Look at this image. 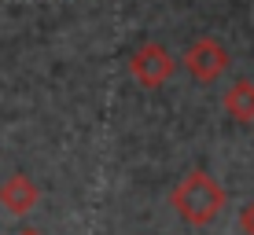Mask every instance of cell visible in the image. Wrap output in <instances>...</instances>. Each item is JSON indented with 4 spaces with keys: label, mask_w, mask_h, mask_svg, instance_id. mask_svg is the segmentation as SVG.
I'll use <instances>...</instances> for the list:
<instances>
[{
    "label": "cell",
    "mask_w": 254,
    "mask_h": 235,
    "mask_svg": "<svg viewBox=\"0 0 254 235\" xmlns=\"http://www.w3.org/2000/svg\"><path fill=\"white\" fill-rule=\"evenodd\" d=\"M225 202H229V195H225L221 180H214L206 169L185 173V177L177 180V188L170 191L173 213H177L185 224H191V228H203V224L217 221L221 210H225Z\"/></svg>",
    "instance_id": "6da1fadb"
},
{
    "label": "cell",
    "mask_w": 254,
    "mask_h": 235,
    "mask_svg": "<svg viewBox=\"0 0 254 235\" xmlns=\"http://www.w3.org/2000/svg\"><path fill=\"white\" fill-rule=\"evenodd\" d=\"M229 66H232V55L217 37H199V41H191L188 51H185V70L195 77L199 85H214Z\"/></svg>",
    "instance_id": "7a4b0ae2"
},
{
    "label": "cell",
    "mask_w": 254,
    "mask_h": 235,
    "mask_svg": "<svg viewBox=\"0 0 254 235\" xmlns=\"http://www.w3.org/2000/svg\"><path fill=\"white\" fill-rule=\"evenodd\" d=\"M173 70H177V63H173V55L159 41H144V45L129 55V74L136 77V85H144V89H151V92L162 89L173 77Z\"/></svg>",
    "instance_id": "3957f363"
},
{
    "label": "cell",
    "mask_w": 254,
    "mask_h": 235,
    "mask_svg": "<svg viewBox=\"0 0 254 235\" xmlns=\"http://www.w3.org/2000/svg\"><path fill=\"white\" fill-rule=\"evenodd\" d=\"M41 202V188L33 184L26 173H11L7 180H0V206L15 217L33 213V206Z\"/></svg>",
    "instance_id": "277c9868"
},
{
    "label": "cell",
    "mask_w": 254,
    "mask_h": 235,
    "mask_svg": "<svg viewBox=\"0 0 254 235\" xmlns=\"http://www.w3.org/2000/svg\"><path fill=\"white\" fill-rule=\"evenodd\" d=\"M225 114L240 125H254V81L251 77H236L225 89Z\"/></svg>",
    "instance_id": "5b68a950"
},
{
    "label": "cell",
    "mask_w": 254,
    "mask_h": 235,
    "mask_svg": "<svg viewBox=\"0 0 254 235\" xmlns=\"http://www.w3.org/2000/svg\"><path fill=\"white\" fill-rule=\"evenodd\" d=\"M240 232L243 235H254V202H247L240 210Z\"/></svg>",
    "instance_id": "8992f818"
},
{
    "label": "cell",
    "mask_w": 254,
    "mask_h": 235,
    "mask_svg": "<svg viewBox=\"0 0 254 235\" xmlns=\"http://www.w3.org/2000/svg\"><path fill=\"white\" fill-rule=\"evenodd\" d=\"M15 235H45V232H37V228H22V232H15Z\"/></svg>",
    "instance_id": "52a82bcc"
}]
</instances>
